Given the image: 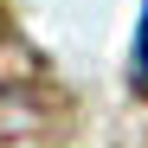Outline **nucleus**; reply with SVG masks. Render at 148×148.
<instances>
[{"label": "nucleus", "instance_id": "nucleus-1", "mask_svg": "<svg viewBox=\"0 0 148 148\" xmlns=\"http://www.w3.org/2000/svg\"><path fill=\"white\" fill-rule=\"evenodd\" d=\"M129 84L148 97V0H142V26H135V52H129Z\"/></svg>", "mask_w": 148, "mask_h": 148}]
</instances>
